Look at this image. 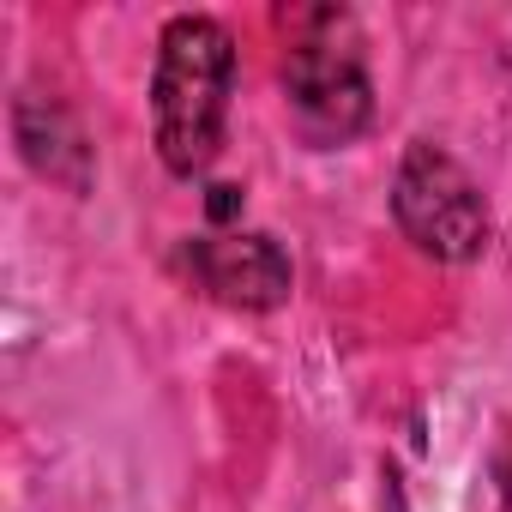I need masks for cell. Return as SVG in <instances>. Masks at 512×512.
Here are the masks:
<instances>
[{"mask_svg":"<svg viewBox=\"0 0 512 512\" xmlns=\"http://www.w3.org/2000/svg\"><path fill=\"white\" fill-rule=\"evenodd\" d=\"M181 266L193 272V284L223 302V308H247V314H266V308H284L290 302V253L272 241V235H253V229H235V235H199L181 247Z\"/></svg>","mask_w":512,"mask_h":512,"instance_id":"obj_4","label":"cell"},{"mask_svg":"<svg viewBox=\"0 0 512 512\" xmlns=\"http://www.w3.org/2000/svg\"><path fill=\"white\" fill-rule=\"evenodd\" d=\"M229 97H235V37L205 13L169 19L151 67V133L169 175L193 181L211 169L223 145Z\"/></svg>","mask_w":512,"mask_h":512,"instance_id":"obj_1","label":"cell"},{"mask_svg":"<svg viewBox=\"0 0 512 512\" xmlns=\"http://www.w3.org/2000/svg\"><path fill=\"white\" fill-rule=\"evenodd\" d=\"M392 217L398 229L440 266H464L488 247V199L476 187V175L440 151L434 139H416L404 157H398V175H392Z\"/></svg>","mask_w":512,"mask_h":512,"instance_id":"obj_3","label":"cell"},{"mask_svg":"<svg viewBox=\"0 0 512 512\" xmlns=\"http://www.w3.org/2000/svg\"><path fill=\"white\" fill-rule=\"evenodd\" d=\"M284 103H290L302 139L320 151L350 145L368 127L374 85H368V61H362V37H356L350 13H338V7L296 13L290 55H284Z\"/></svg>","mask_w":512,"mask_h":512,"instance_id":"obj_2","label":"cell"}]
</instances>
